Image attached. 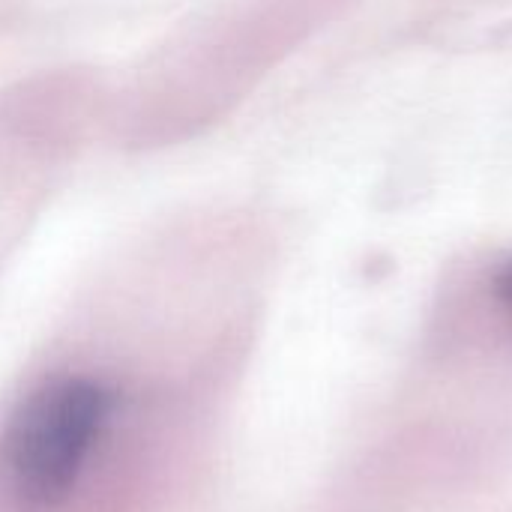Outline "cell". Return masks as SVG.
Instances as JSON below:
<instances>
[{"label":"cell","instance_id":"cell-2","mask_svg":"<svg viewBox=\"0 0 512 512\" xmlns=\"http://www.w3.org/2000/svg\"><path fill=\"white\" fill-rule=\"evenodd\" d=\"M495 297H498V306L507 312V318L512 321V261H507L495 273Z\"/></svg>","mask_w":512,"mask_h":512},{"label":"cell","instance_id":"cell-1","mask_svg":"<svg viewBox=\"0 0 512 512\" xmlns=\"http://www.w3.org/2000/svg\"><path fill=\"white\" fill-rule=\"evenodd\" d=\"M114 411V393L84 375H60L27 393L0 432V501L51 512L75 492Z\"/></svg>","mask_w":512,"mask_h":512}]
</instances>
